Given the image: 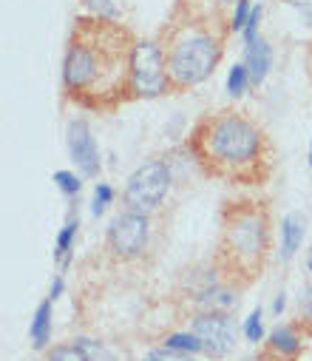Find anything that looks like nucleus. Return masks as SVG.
Returning a JSON list of instances; mask_svg holds the SVG:
<instances>
[{
	"label": "nucleus",
	"instance_id": "obj_1",
	"mask_svg": "<svg viewBox=\"0 0 312 361\" xmlns=\"http://www.w3.org/2000/svg\"><path fill=\"white\" fill-rule=\"evenodd\" d=\"M137 40L123 20L80 15L63 54V100L91 114H114L128 106Z\"/></svg>",
	"mask_w": 312,
	"mask_h": 361
},
{
	"label": "nucleus",
	"instance_id": "obj_2",
	"mask_svg": "<svg viewBox=\"0 0 312 361\" xmlns=\"http://www.w3.org/2000/svg\"><path fill=\"white\" fill-rule=\"evenodd\" d=\"M182 148L201 176L233 188H264L275 171V145L267 128L236 106L204 111Z\"/></svg>",
	"mask_w": 312,
	"mask_h": 361
},
{
	"label": "nucleus",
	"instance_id": "obj_3",
	"mask_svg": "<svg viewBox=\"0 0 312 361\" xmlns=\"http://www.w3.org/2000/svg\"><path fill=\"white\" fill-rule=\"evenodd\" d=\"M233 37L227 9L216 0H176L162 32L156 35L173 94L190 92L213 77L219 68L227 40Z\"/></svg>",
	"mask_w": 312,
	"mask_h": 361
},
{
	"label": "nucleus",
	"instance_id": "obj_4",
	"mask_svg": "<svg viewBox=\"0 0 312 361\" xmlns=\"http://www.w3.org/2000/svg\"><path fill=\"white\" fill-rule=\"evenodd\" d=\"M273 250L270 205L250 197L227 200L219 211V239L213 250L216 274L227 285L244 290L264 276Z\"/></svg>",
	"mask_w": 312,
	"mask_h": 361
},
{
	"label": "nucleus",
	"instance_id": "obj_5",
	"mask_svg": "<svg viewBox=\"0 0 312 361\" xmlns=\"http://www.w3.org/2000/svg\"><path fill=\"white\" fill-rule=\"evenodd\" d=\"M176 183V171H173V159L165 157H148L145 162H139L131 176L125 179V188H123V208L131 211H142V214H156Z\"/></svg>",
	"mask_w": 312,
	"mask_h": 361
},
{
	"label": "nucleus",
	"instance_id": "obj_6",
	"mask_svg": "<svg viewBox=\"0 0 312 361\" xmlns=\"http://www.w3.org/2000/svg\"><path fill=\"white\" fill-rule=\"evenodd\" d=\"M154 242V216L142 211L123 208L106 225V250L114 262L131 264L139 262Z\"/></svg>",
	"mask_w": 312,
	"mask_h": 361
},
{
	"label": "nucleus",
	"instance_id": "obj_7",
	"mask_svg": "<svg viewBox=\"0 0 312 361\" xmlns=\"http://www.w3.org/2000/svg\"><path fill=\"white\" fill-rule=\"evenodd\" d=\"M165 94H173V82L162 46L156 37H139L131 60V103L159 100Z\"/></svg>",
	"mask_w": 312,
	"mask_h": 361
},
{
	"label": "nucleus",
	"instance_id": "obj_8",
	"mask_svg": "<svg viewBox=\"0 0 312 361\" xmlns=\"http://www.w3.org/2000/svg\"><path fill=\"white\" fill-rule=\"evenodd\" d=\"M187 327L199 336L207 361H222L225 355L233 353V347L239 341V324H236V316L230 310L190 313Z\"/></svg>",
	"mask_w": 312,
	"mask_h": 361
},
{
	"label": "nucleus",
	"instance_id": "obj_9",
	"mask_svg": "<svg viewBox=\"0 0 312 361\" xmlns=\"http://www.w3.org/2000/svg\"><path fill=\"white\" fill-rule=\"evenodd\" d=\"M65 145H68V157L74 162V168L85 176V179H99L102 173V157L91 131V123L85 117H71L65 123Z\"/></svg>",
	"mask_w": 312,
	"mask_h": 361
},
{
	"label": "nucleus",
	"instance_id": "obj_10",
	"mask_svg": "<svg viewBox=\"0 0 312 361\" xmlns=\"http://www.w3.org/2000/svg\"><path fill=\"white\" fill-rule=\"evenodd\" d=\"M185 299L190 305V313H204V310H230L233 313V307H239V288L227 285L213 267V274L204 282H196Z\"/></svg>",
	"mask_w": 312,
	"mask_h": 361
},
{
	"label": "nucleus",
	"instance_id": "obj_11",
	"mask_svg": "<svg viewBox=\"0 0 312 361\" xmlns=\"http://www.w3.org/2000/svg\"><path fill=\"white\" fill-rule=\"evenodd\" d=\"M304 353V333L301 322L295 324H275L267 338L261 341V361H298Z\"/></svg>",
	"mask_w": 312,
	"mask_h": 361
},
{
	"label": "nucleus",
	"instance_id": "obj_12",
	"mask_svg": "<svg viewBox=\"0 0 312 361\" xmlns=\"http://www.w3.org/2000/svg\"><path fill=\"white\" fill-rule=\"evenodd\" d=\"M242 46H244L242 63L247 66V71H250V77H253V88H258V85H264V80H267L270 71H273V60H275L273 46H270V40H267L264 35H258V37L242 43Z\"/></svg>",
	"mask_w": 312,
	"mask_h": 361
},
{
	"label": "nucleus",
	"instance_id": "obj_13",
	"mask_svg": "<svg viewBox=\"0 0 312 361\" xmlns=\"http://www.w3.org/2000/svg\"><path fill=\"white\" fill-rule=\"evenodd\" d=\"M278 236H281V242H278V259H281V264H289V262L298 256L301 245H304V236H306V216L298 214V211L287 214V216L281 219V225H278Z\"/></svg>",
	"mask_w": 312,
	"mask_h": 361
},
{
	"label": "nucleus",
	"instance_id": "obj_14",
	"mask_svg": "<svg viewBox=\"0 0 312 361\" xmlns=\"http://www.w3.org/2000/svg\"><path fill=\"white\" fill-rule=\"evenodd\" d=\"M51 333H54V299H43L32 316L29 324V338H32V350L46 353L51 347Z\"/></svg>",
	"mask_w": 312,
	"mask_h": 361
},
{
	"label": "nucleus",
	"instance_id": "obj_15",
	"mask_svg": "<svg viewBox=\"0 0 312 361\" xmlns=\"http://www.w3.org/2000/svg\"><path fill=\"white\" fill-rule=\"evenodd\" d=\"M77 236H80V214L71 208L68 216H65V222H63V228H60L57 236H54V262H57V267H60V274H65V267H68L71 259H74Z\"/></svg>",
	"mask_w": 312,
	"mask_h": 361
},
{
	"label": "nucleus",
	"instance_id": "obj_16",
	"mask_svg": "<svg viewBox=\"0 0 312 361\" xmlns=\"http://www.w3.org/2000/svg\"><path fill=\"white\" fill-rule=\"evenodd\" d=\"M162 347L176 350V353H190V355H204V347L199 341V336L187 327V330H173L168 336H162Z\"/></svg>",
	"mask_w": 312,
	"mask_h": 361
},
{
	"label": "nucleus",
	"instance_id": "obj_17",
	"mask_svg": "<svg viewBox=\"0 0 312 361\" xmlns=\"http://www.w3.org/2000/svg\"><path fill=\"white\" fill-rule=\"evenodd\" d=\"M54 185H57V191L74 205L77 200H80V194H82V173L80 171H68V168H60V171H54Z\"/></svg>",
	"mask_w": 312,
	"mask_h": 361
},
{
	"label": "nucleus",
	"instance_id": "obj_18",
	"mask_svg": "<svg viewBox=\"0 0 312 361\" xmlns=\"http://www.w3.org/2000/svg\"><path fill=\"white\" fill-rule=\"evenodd\" d=\"M253 88V77H250V71H247V66L244 63H236L230 71H227V94L233 97V100H242L247 92Z\"/></svg>",
	"mask_w": 312,
	"mask_h": 361
},
{
	"label": "nucleus",
	"instance_id": "obj_19",
	"mask_svg": "<svg viewBox=\"0 0 312 361\" xmlns=\"http://www.w3.org/2000/svg\"><path fill=\"white\" fill-rule=\"evenodd\" d=\"M74 341H77V347L85 353V358H88V361H117L114 350H111L106 341H99V338H88V336H77Z\"/></svg>",
	"mask_w": 312,
	"mask_h": 361
},
{
	"label": "nucleus",
	"instance_id": "obj_20",
	"mask_svg": "<svg viewBox=\"0 0 312 361\" xmlns=\"http://www.w3.org/2000/svg\"><path fill=\"white\" fill-rule=\"evenodd\" d=\"M114 200H117V191H114V185H108V183H99L94 185V194H91V214L94 216H102L111 205H114Z\"/></svg>",
	"mask_w": 312,
	"mask_h": 361
},
{
	"label": "nucleus",
	"instance_id": "obj_21",
	"mask_svg": "<svg viewBox=\"0 0 312 361\" xmlns=\"http://www.w3.org/2000/svg\"><path fill=\"white\" fill-rule=\"evenodd\" d=\"M242 333H244V338L250 344H261L267 338V333H264V307H253L250 310V316L242 324Z\"/></svg>",
	"mask_w": 312,
	"mask_h": 361
},
{
	"label": "nucleus",
	"instance_id": "obj_22",
	"mask_svg": "<svg viewBox=\"0 0 312 361\" xmlns=\"http://www.w3.org/2000/svg\"><path fill=\"white\" fill-rule=\"evenodd\" d=\"M80 6H82V15L120 20V6H117V0H80Z\"/></svg>",
	"mask_w": 312,
	"mask_h": 361
},
{
	"label": "nucleus",
	"instance_id": "obj_23",
	"mask_svg": "<svg viewBox=\"0 0 312 361\" xmlns=\"http://www.w3.org/2000/svg\"><path fill=\"white\" fill-rule=\"evenodd\" d=\"M46 361H88L85 353L77 347V341H65V344H54L46 350Z\"/></svg>",
	"mask_w": 312,
	"mask_h": 361
},
{
	"label": "nucleus",
	"instance_id": "obj_24",
	"mask_svg": "<svg viewBox=\"0 0 312 361\" xmlns=\"http://www.w3.org/2000/svg\"><path fill=\"white\" fill-rule=\"evenodd\" d=\"M253 4H256V0H236V4L230 6L227 23H230V32L233 35H242V29H244V23H247V18L253 12Z\"/></svg>",
	"mask_w": 312,
	"mask_h": 361
},
{
	"label": "nucleus",
	"instance_id": "obj_25",
	"mask_svg": "<svg viewBox=\"0 0 312 361\" xmlns=\"http://www.w3.org/2000/svg\"><path fill=\"white\" fill-rule=\"evenodd\" d=\"M278 4L287 6V9H292L295 18L301 20V26L312 35V0H278Z\"/></svg>",
	"mask_w": 312,
	"mask_h": 361
},
{
	"label": "nucleus",
	"instance_id": "obj_26",
	"mask_svg": "<svg viewBox=\"0 0 312 361\" xmlns=\"http://www.w3.org/2000/svg\"><path fill=\"white\" fill-rule=\"evenodd\" d=\"M139 361H199V355H190V353H176V350H168V347H154L148 350Z\"/></svg>",
	"mask_w": 312,
	"mask_h": 361
},
{
	"label": "nucleus",
	"instance_id": "obj_27",
	"mask_svg": "<svg viewBox=\"0 0 312 361\" xmlns=\"http://www.w3.org/2000/svg\"><path fill=\"white\" fill-rule=\"evenodd\" d=\"M261 18H264V4L258 0V4H253V12H250V18H247V23H244V29H242V43H247V40H253V37H258L261 35Z\"/></svg>",
	"mask_w": 312,
	"mask_h": 361
},
{
	"label": "nucleus",
	"instance_id": "obj_28",
	"mask_svg": "<svg viewBox=\"0 0 312 361\" xmlns=\"http://www.w3.org/2000/svg\"><path fill=\"white\" fill-rule=\"evenodd\" d=\"M65 293V276L63 274H54V279H51V285H49V299H60Z\"/></svg>",
	"mask_w": 312,
	"mask_h": 361
},
{
	"label": "nucleus",
	"instance_id": "obj_29",
	"mask_svg": "<svg viewBox=\"0 0 312 361\" xmlns=\"http://www.w3.org/2000/svg\"><path fill=\"white\" fill-rule=\"evenodd\" d=\"M298 322L306 324V327H312V290L306 293V299H301V319Z\"/></svg>",
	"mask_w": 312,
	"mask_h": 361
},
{
	"label": "nucleus",
	"instance_id": "obj_30",
	"mask_svg": "<svg viewBox=\"0 0 312 361\" xmlns=\"http://www.w3.org/2000/svg\"><path fill=\"white\" fill-rule=\"evenodd\" d=\"M284 307H287V293H284V290H278V293H275V302H273V307H270L273 319H281Z\"/></svg>",
	"mask_w": 312,
	"mask_h": 361
},
{
	"label": "nucleus",
	"instance_id": "obj_31",
	"mask_svg": "<svg viewBox=\"0 0 312 361\" xmlns=\"http://www.w3.org/2000/svg\"><path fill=\"white\" fill-rule=\"evenodd\" d=\"M306 270H309V274H312V247L306 250Z\"/></svg>",
	"mask_w": 312,
	"mask_h": 361
},
{
	"label": "nucleus",
	"instance_id": "obj_32",
	"mask_svg": "<svg viewBox=\"0 0 312 361\" xmlns=\"http://www.w3.org/2000/svg\"><path fill=\"white\" fill-rule=\"evenodd\" d=\"M306 162H309V168H312V137H309V157H306Z\"/></svg>",
	"mask_w": 312,
	"mask_h": 361
}]
</instances>
